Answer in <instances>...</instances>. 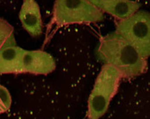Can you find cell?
Listing matches in <instances>:
<instances>
[{
  "instance_id": "8",
  "label": "cell",
  "mask_w": 150,
  "mask_h": 119,
  "mask_svg": "<svg viewBox=\"0 0 150 119\" xmlns=\"http://www.w3.org/2000/svg\"><path fill=\"white\" fill-rule=\"evenodd\" d=\"M24 49L13 46L0 51V74H22V62Z\"/></svg>"
},
{
  "instance_id": "4",
  "label": "cell",
  "mask_w": 150,
  "mask_h": 119,
  "mask_svg": "<svg viewBox=\"0 0 150 119\" xmlns=\"http://www.w3.org/2000/svg\"><path fill=\"white\" fill-rule=\"evenodd\" d=\"M115 32L134 46L147 60L150 57V15L138 11L125 20L116 22Z\"/></svg>"
},
{
  "instance_id": "9",
  "label": "cell",
  "mask_w": 150,
  "mask_h": 119,
  "mask_svg": "<svg viewBox=\"0 0 150 119\" xmlns=\"http://www.w3.org/2000/svg\"><path fill=\"white\" fill-rule=\"evenodd\" d=\"M13 46H16L13 27L7 21L0 18V51Z\"/></svg>"
},
{
  "instance_id": "1",
  "label": "cell",
  "mask_w": 150,
  "mask_h": 119,
  "mask_svg": "<svg viewBox=\"0 0 150 119\" xmlns=\"http://www.w3.org/2000/svg\"><path fill=\"white\" fill-rule=\"evenodd\" d=\"M96 56L100 61L117 68L123 78L139 76L147 70V60L115 32L100 38Z\"/></svg>"
},
{
  "instance_id": "3",
  "label": "cell",
  "mask_w": 150,
  "mask_h": 119,
  "mask_svg": "<svg viewBox=\"0 0 150 119\" xmlns=\"http://www.w3.org/2000/svg\"><path fill=\"white\" fill-rule=\"evenodd\" d=\"M104 20V14L87 0H57L51 22L56 27L70 24L95 23Z\"/></svg>"
},
{
  "instance_id": "5",
  "label": "cell",
  "mask_w": 150,
  "mask_h": 119,
  "mask_svg": "<svg viewBox=\"0 0 150 119\" xmlns=\"http://www.w3.org/2000/svg\"><path fill=\"white\" fill-rule=\"evenodd\" d=\"M56 69V63L52 56L42 50H25L23 56L22 74L47 75Z\"/></svg>"
},
{
  "instance_id": "6",
  "label": "cell",
  "mask_w": 150,
  "mask_h": 119,
  "mask_svg": "<svg viewBox=\"0 0 150 119\" xmlns=\"http://www.w3.org/2000/svg\"><path fill=\"white\" fill-rule=\"evenodd\" d=\"M19 19L23 29L32 37L42 34L43 22L38 3L34 0H24L19 12Z\"/></svg>"
},
{
  "instance_id": "2",
  "label": "cell",
  "mask_w": 150,
  "mask_h": 119,
  "mask_svg": "<svg viewBox=\"0 0 150 119\" xmlns=\"http://www.w3.org/2000/svg\"><path fill=\"white\" fill-rule=\"evenodd\" d=\"M122 79L123 76L117 68L108 64L103 65L88 99L87 119H99L107 112Z\"/></svg>"
},
{
  "instance_id": "10",
  "label": "cell",
  "mask_w": 150,
  "mask_h": 119,
  "mask_svg": "<svg viewBox=\"0 0 150 119\" xmlns=\"http://www.w3.org/2000/svg\"><path fill=\"white\" fill-rule=\"evenodd\" d=\"M12 104V98L8 90L0 84V114L6 112Z\"/></svg>"
},
{
  "instance_id": "7",
  "label": "cell",
  "mask_w": 150,
  "mask_h": 119,
  "mask_svg": "<svg viewBox=\"0 0 150 119\" xmlns=\"http://www.w3.org/2000/svg\"><path fill=\"white\" fill-rule=\"evenodd\" d=\"M90 2L103 14L106 13L119 21L129 18L138 12L141 6L139 2L127 0H91Z\"/></svg>"
}]
</instances>
